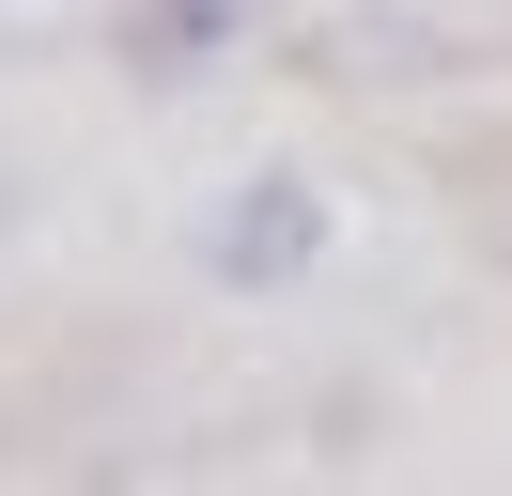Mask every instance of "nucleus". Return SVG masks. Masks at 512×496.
Wrapping results in <instances>:
<instances>
[{
	"label": "nucleus",
	"instance_id": "f257e3e1",
	"mask_svg": "<svg viewBox=\"0 0 512 496\" xmlns=\"http://www.w3.org/2000/svg\"><path fill=\"white\" fill-rule=\"evenodd\" d=\"M326 248H342V202H326V171H295V155L218 171V186H202V217H187V279H202V295H233V310L311 295Z\"/></svg>",
	"mask_w": 512,
	"mask_h": 496
},
{
	"label": "nucleus",
	"instance_id": "f03ea898",
	"mask_svg": "<svg viewBox=\"0 0 512 496\" xmlns=\"http://www.w3.org/2000/svg\"><path fill=\"white\" fill-rule=\"evenodd\" d=\"M280 47H295V78H326V93H419V78L512 62V16H466V0H342V16H295Z\"/></svg>",
	"mask_w": 512,
	"mask_h": 496
},
{
	"label": "nucleus",
	"instance_id": "7ed1b4c3",
	"mask_svg": "<svg viewBox=\"0 0 512 496\" xmlns=\"http://www.w3.org/2000/svg\"><path fill=\"white\" fill-rule=\"evenodd\" d=\"M249 31H264V0H109L94 62H125L140 93H202L218 62H249Z\"/></svg>",
	"mask_w": 512,
	"mask_h": 496
},
{
	"label": "nucleus",
	"instance_id": "20e7f679",
	"mask_svg": "<svg viewBox=\"0 0 512 496\" xmlns=\"http://www.w3.org/2000/svg\"><path fill=\"white\" fill-rule=\"evenodd\" d=\"M78 47H109V0H0V78L16 62H78Z\"/></svg>",
	"mask_w": 512,
	"mask_h": 496
},
{
	"label": "nucleus",
	"instance_id": "39448f33",
	"mask_svg": "<svg viewBox=\"0 0 512 496\" xmlns=\"http://www.w3.org/2000/svg\"><path fill=\"white\" fill-rule=\"evenodd\" d=\"M16 217H32V171H0V233H16Z\"/></svg>",
	"mask_w": 512,
	"mask_h": 496
}]
</instances>
